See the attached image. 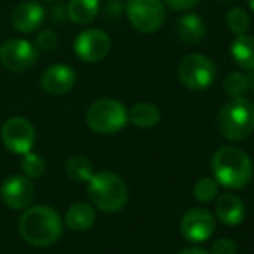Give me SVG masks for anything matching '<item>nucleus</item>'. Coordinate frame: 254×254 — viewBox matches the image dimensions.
<instances>
[{"mask_svg": "<svg viewBox=\"0 0 254 254\" xmlns=\"http://www.w3.org/2000/svg\"><path fill=\"white\" fill-rule=\"evenodd\" d=\"M127 17L140 33H156L166 19V10L161 0H128Z\"/></svg>", "mask_w": 254, "mask_h": 254, "instance_id": "nucleus-7", "label": "nucleus"}, {"mask_svg": "<svg viewBox=\"0 0 254 254\" xmlns=\"http://www.w3.org/2000/svg\"><path fill=\"white\" fill-rule=\"evenodd\" d=\"M19 234L35 248H49L63 234V220L49 206H31L19 218Z\"/></svg>", "mask_w": 254, "mask_h": 254, "instance_id": "nucleus-1", "label": "nucleus"}, {"mask_svg": "<svg viewBox=\"0 0 254 254\" xmlns=\"http://www.w3.org/2000/svg\"><path fill=\"white\" fill-rule=\"evenodd\" d=\"M163 2L173 10H187L197 5L201 0H163Z\"/></svg>", "mask_w": 254, "mask_h": 254, "instance_id": "nucleus-28", "label": "nucleus"}, {"mask_svg": "<svg viewBox=\"0 0 254 254\" xmlns=\"http://www.w3.org/2000/svg\"><path fill=\"white\" fill-rule=\"evenodd\" d=\"M40 85L47 94L64 95L73 90L76 85V73L67 64H52L44 71Z\"/></svg>", "mask_w": 254, "mask_h": 254, "instance_id": "nucleus-13", "label": "nucleus"}, {"mask_svg": "<svg viewBox=\"0 0 254 254\" xmlns=\"http://www.w3.org/2000/svg\"><path fill=\"white\" fill-rule=\"evenodd\" d=\"M35 44H37L35 47H37L38 51H45V52L54 51V49L57 47V35L51 30H44L38 33Z\"/></svg>", "mask_w": 254, "mask_h": 254, "instance_id": "nucleus-26", "label": "nucleus"}, {"mask_svg": "<svg viewBox=\"0 0 254 254\" xmlns=\"http://www.w3.org/2000/svg\"><path fill=\"white\" fill-rule=\"evenodd\" d=\"M64 170H66L67 177L73 182H78V184L88 182L92 178V175H94V166H92V163L85 156L67 157L66 164H64Z\"/></svg>", "mask_w": 254, "mask_h": 254, "instance_id": "nucleus-21", "label": "nucleus"}, {"mask_svg": "<svg viewBox=\"0 0 254 254\" xmlns=\"http://www.w3.org/2000/svg\"><path fill=\"white\" fill-rule=\"evenodd\" d=\"M235 253H237V244L232 239H218L209 251V254H235Z\"/></svg>", "mask_w": 254, "mask_h": 254, "instance_id": "nucleus-27", "label": "nucleus"}, {"mask_svg": "<svg viewBox=\"0 0 254 254\" xmlns=\"http://www.w3.org/2000/svg\"><path fill=\"white\" fill-rule=\"evenodd\" d=\"M216 216L225 225H230V227L239 225L246 216V206L242 199L230 192L221 194L216 199Z\"/></svg>", "mask_w": 254, "mask_h": 254, "instance_id": "nucleus-15", "label": "nucleus"}, {"mask_svg": "<svg viewBox=\"0 0 254 254\" xmlns=\"http://www.w3.org/2000/svg\"><path fill=\"white\" fill-rule=\"evenodd\" d=\"M223 2H234V0H223Z\"/></svg>", "mask_w": 254, "mask_h": 254, "instance_id": "nucleus-32", "label": "nucleus"}, {"mask_svg": "<svg viewBox=\"0 0 254 254\" xmlns=\"http://www.w3.org/2000/svg\"><path fill=\"white\" fill-rule=\"evenodd\" d=\"M128 123V111L116 99H99L88 107L87 125L99 135H113Z\"/></svg>", "mask_w": 254, "mask_h": 254, "instance_id": "nucleus-5", "label": "nucleus"}, {"mask_svg": "<svg viewBox=\"0 0 254 254\" xmlns=\"http://www.w3.org/2000/svg\"><path fill=\"white\" fill-rule=\"evenodd\" d=\"M178 254H209V253L202 248H187V249H182Z\"/></svg>", "mask_w": 254, "mask_h": 254, "instance_id": "nucleus-30", "label": "nucleus"}, {"mask_svg": "<svg viewBox=\"0 0 254 254\" xmlns=\"http://www.w3.org/2000/svg\"><path fill=\"white\" fill-rule=\"evenodd\" d=\"M178 78L189 90H206L216 80V66L202 54H190L182 59L178 66Z\"/></svg>", "mask_w": 254, "mask_h": 254, "instance_id": "nucleus-6", "label": "nucleus"}, {"mask_svg": "<svg viewBox=\"0 0 254 254\" xmlns=\"http://www.w3.org/2000/svg\"><path fill=\"white\" fill-rule=\"evenodd\" d=\"M45 19V9L37 2H21L10 14V24L16 31L30 35L42 26Z\"/></svg>", "mask_w": 254, "mask_h": 254, "instance_id": "nucleus-14", "label": "nucleus"}, {"mask_svg": "<svg viewBox=\"0 0 254 254\" xmlns=\"http://www.w3.org/2000/svg\"><path fill=\"white\" fill-rule=\"evenodd\" d=\"M218 194V182L213 178H201L194 187V195L201 202H211Z\"/></svg>", "mask_w": 254, "mask_h": 254, "instance_id": "nucleus-25", "label": "nucleus"}, {"mask_svg": "<svg viewBox=\"0 0 254 254\" xmlns=\"http://www.w3.org/2000/svg\"><path fill=\"white\" fill-rule=\"evenodd\" d=\"M248 3H249V7H251V10L254 12V0H248Z\"/></svg>", "mask_w": 254, "mask_h": 254, "instance_id": "nucleus-31", "label": "nucleus"}, {"mask_svg": "<svg viewBox=\"0 0 254 254\" xmlns=\"http://www.w3.org/2000/svg\"><path fill=\"white\" fill-rule=\"evenodd\" d=\"M232 59L239 67L246 71H254V37L249 35H237L230 45Z\"/></svg>", "mask_w": 254, "mask_h": 254, "instance_id": "nucleus-18", "label": "nucleus"}, {"mask_svg": "<svg viewBox=\"0 0 254 254\" xmlns=\"http://www.w3.org/2000/svg\"><path fill=\"white\" fill-rule=\"evenodd\" d=\"M111 51V38L106 31L90 28L81 31L74 40V54L85 63H99L106 59Z\"/></svg>", "mask_w": 254, "mask_h": 254, "instance_id": "nucleus-10", "label": "nucleus"}, {"mask_svg": "<svg viewBox=\"0 0 254 254\" xmlns=\"http://www.w3.org/2000/svg\"><path fill=\"white\" fill-rule=\"evenodd\" d=\"M101 0H69L66 5V16L76 24H88L97 17Z\"/></svg>", "mask_w": 254, "mask_h": 254, "instance_id": "nucleus-17", "label": "nucleus"}, {"mask_svg": "<svg viewBox=\"0 0 254 254\" xmlns=\"http://www.w3.org/2000/svg\"><path fill=\"white\" fill-rule=\"evenodd\" d=\"M38 59V49L24 38H10L0 45V64L7 71L24 73L35 66Z\"/></svg>", "mask_w": 254, "mask_h": 254, "instance_id": "nucleus-8", "label": "nucleus"}, {"mask_svg": "<svg viewBox=\"0 0 254 254\" xmlns=\"http://www.w3.org/2000/svg\"><path fill=\"white\" fill-rule=\"evenodd\" d=\"M161 113L151 102H138L128 111V121L138 128H152L159 123Z\"/></svg>", "mask_w": 254, "mask_h": 254, "instance_id": "nucleus-20", "label": "nucleus"}, {"mask_svg": "<svg viewBox=\"0 0 254 254\" xmlns=\"http://www.w3.org/2000/svg\"><path fill=\"white\" fill-rule=\"evenodd\" d=\"M251 80H249V76H246V74L242 73H230L227 74V78H225L223 81V90L225 94L228 95V97H244L246 94L249 92V88H251Z\"/></svg>", "mask_w": 254, "mask_h": 254, "instance_id": "nucleus-22", "label": "nucleus"}, {"mask_svg": "<svg viewBox=\"0 0 254 254\" xmlns=\"http://www.w3.org/2000/svg\"><path fill=\"white\" fill-rule=\"evenodd\" d=\"M123 10V5H121L120 0H109L106 5V12L109 17H118Z\"/></svg>", "mask_w": 254, "mask_h": 254, "instance_id": "nucleus-29", "label": "nucleus"}, {"mask_svg": "<svg viewBox=\"0 0 254 254\" xmlns=\"http://www.w3.org/2000/svg\"><path fill=\"white\" fill-rule=\"evenodd\" d=\"M88 197L101 211L116 213L128 202V187L120 175L113 171H99L88 180Z\"/></svg>", "mask_w": 254, "mask_h": 254, "instance_id": "nucleus-3", "label": "nucleus"}, {"mask_svg": "<svg viewBox=\"0 0 254 254\" xmlns=\"http://www.w3.org/2000/svg\"><path fill=\"white\" fill-rule=\"evenodd\" d=\"M66 225L74 232H85L95 223V211L92 206L85 202L73 204L66 211Z\"/></svg>", "mask_w": 254, "mask_h": 254, "instance_id": "nucleus-19", "label": "nucleus"}, {"mask_svg": "<svg viewBox=\"0 0 254 254\" xmlns=\"http://www.w3.org/2000/svg\"><path fill=\"white\" fill-rule=\"evenodd\" d=\"M216 125L228 140H244L254 131V104L244 97H234L218 113Z\"/></svg>", "mask_w": 254, "mask_h": 254, "instance_id": "nucleus-4", "label": "nucleus"}, {"mask_svg": "<svg viewBox=\"0 0 254 254\" xmlns=\"http://www.w3.org/2000/svg\"><path fill=\"white\" fill-rule=\"evenodd\" d=\"M0 197L10 209H26L35 197L33 184L28 177L12 175L0 185Z\"/></svg>", "mask_w": 254, "mask_h": 254, "instance_id": "nucleus-11", "label": "nucleus"}, {"mask_svg": "<svg viewBox=\"0 0 254 254\" xmlns=\"http://www.w3.org/2000/svg\"><path fill=\"white\" fill-rule=\"evenodd\" d=\"M2 142L10 152L26 154L35 144V128L30 120L23 116H12L2 127Z\"/></svg>", "mask_w": 254, "mask_h": 254, "instance_id": "nucleus-9", "label": "nucleus"}, {"mask_svg": "<svg viewBox=\"0 0 254 254\" xmlns=\"http://www.w3.org/2000/svg\"><path fill=\"white\" fill-rule=\"evenodd\" d=\"M227 26L232 33L235 35H244L251 26V19L249 14L241 7H234L227 12Z\"/></svg>", "mask_w": 254, "mask_h": 254, "instance_id": "nucleus-24", "label": "nucleus"}, {"mask_svg": "<svg viewBox=\"0 0 254 254\" xmlns=\"http://www.w3.org/2000/svg\"><path fill=\"white\" fill-rule=\"evenodd\" d=\"M21 170H23L24 177H28L30 180L33 178H40L45 173V161L40 154L35 152H26L23 154V161H21Z\"/></svg>", "mask_w": 254, "mask_h": 254, "instance_id": "nucleus-23", "label": "nucleus"}, {"mask_svg": "<svg viewBox=\"0 0 254 254\" xmlns=\"http://www.w3.org/2000/svg\"><path fill=\"white\" fill-rule=\"evenodd\" d=\"M45 2H54V0H45Z\"/></svg>", "mask_w": 254, "mask_h": 254, "instance_id": "nucleus-33", "label": "nucleus"}, {"mask_svg": "<svg viewBox=\"0 0 254 254\" xmlns=\"http://www.w3.org/2000/svg\"><path fill=\"white\" fill-rule=\"evenodd\" d=\"M182 235L189 242H204L213 235L214 232V218L211 213L202 207L189 209L184 214L180 223Z\"/></svg>", "mask_w": 254, "mask_h": 254, "instance_id": "nucleus-12", "label": "nucleus"}, {"mask_svg": "<svg viewBox=\"0 0 254 254\" xmlns=\"http://www.w3.org/2000/svg\"><path fill=\"white\" fill-rule=\"evenodd\" d=\"M177 37L184 44H197L206 37V24L197 14L182 16L177 23Z\"/></svg>", "mask_w": 254, "mask_h": 254, "instance_id": "nucleus-16", "label": "nucleus"}, {"mask_svg": "<svg viewBox=\"0 0 254 254\" xmlns=\"http://www.w3.org/2000/svg\"><path fill=\"white\" fill-rule=\"evenodd\" d=\"M211 170L216 182L227 189H241L251 180L253 163L244 151L237 147H221L214 152Z\"/></svg>", "mask_w": 254, "mask_h": 254, "instance_id": "nucleus-2", "label": "nucleus"}]
</instances>
